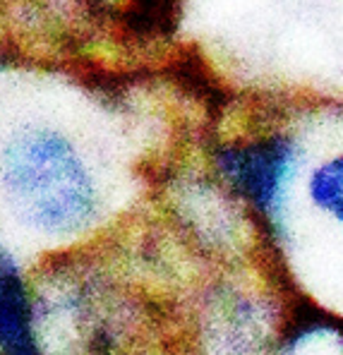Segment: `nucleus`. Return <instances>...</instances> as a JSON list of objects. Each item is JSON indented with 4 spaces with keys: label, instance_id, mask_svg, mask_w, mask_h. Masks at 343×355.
<instances>
[{
    "label": "nucleus",
    "instance_id": "4",
    "mask_svg": "<svg viewBox=\"0 0 343 355\" xmlns=\"http://www.w3.org/2000/svg\"><path fill=\"white\" fill-rule=\"evenodd\" d=\"M272 355H343V317L298 297Z\"/></svg>",
    "mask_w": 343,
    "mask_h": 355
},
{
    "label": "nucleus",
    "instance_id": "1",
    "mask_svg": "<svg viewBox=\"0 0 343 355\" xmlns=\"http://www.w3.org/2000/svg\"><path fill=\"white\" fill-rule=\"evenodd\" d=\"M0 195L17 223L46 238L85 233L101 211L77 144L46 123H22L0 144Z\"/></svg>",
    "mask_w": 343,
    "mask_h": 355
},
{
    "label": "nucleus",
    "instance_id": "3",
    "mask_svg": "<svg viewBox=\"0 0 343 355\" xmlns=\"http://www.w3.org/2000/svg\"><path fill=\"white\" fill-rule=\"evenodd\" d=\"M0 355H44L36 305L19 264L0 245Z\"/></svg>",
    "mask_w": 343,
    "mask_h": 355
},
{
    "label": "nucleus",
    "instance_id": "2",
    "mask_svg": "<svg viewBox=\"0 0 343 355\" xmlns=\"http://www.w3.org/2000/svg\"><path fill=\"white\" fill-rule=\"evenodd\" d=\"M305 166V144L285 130L223 144L216 151V171L262 223L269 240L276 238L288 216Z\"/></svg>",
    "mask_w": 343,
    "mask_h": 355
}]
</instances>
